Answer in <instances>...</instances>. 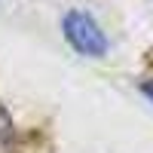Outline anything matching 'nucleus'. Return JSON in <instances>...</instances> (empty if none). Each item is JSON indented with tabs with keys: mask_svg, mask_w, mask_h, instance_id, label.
Wrapping results in <instances>:
<instances>
[{
	"mask_svg": "<svg viewBox=\"0 0 153 153\" xmlns=\"http://www.w3.org/2000/svg\"><path fill=\"white\" fill-rule=\"evenodd\" d=\"M138 86H141V92L153 101V76H147V80H141V83H138Z\"/></svg>",
	"mask_w": 153,
	"mask_h": 153,
	"instance_id": "obj_3",
	"label": "nucleus"
},
{
	"mask_svg": "<svg viewBox=\"0 0 153 153\" xmlns=\"http://www.w3.org/2000/svg\"><path fill=\"white\" fill-rule=\"evenodd\" d=\"M61 28H65L68 43L76 49V52L92 55V58L107 55V37H104L101 25L92 16H86V12H80V9H71L65 16V22H61Z\"/></svg>",
	"mask_w": 153,
	"mask_h": 153,
	"instance_id": "obj_1",
	"label": "nucleus"
},
{
	"mask_svg": "<svg viewBox=\"0 0 153 153\" xmlns=\"http://www.w3.org/2000/svg\"><path fill=\"white\" fill-rule=\"evenodd\" d=\"M22 150V135L12 123L9 110L0 104V153H19Z\"/></svg>",
	"mask_w": 153,
	"mask_h": 153,
	"instance_id": "obj_2",
	"label": "nucleus"
}]
</instances>
